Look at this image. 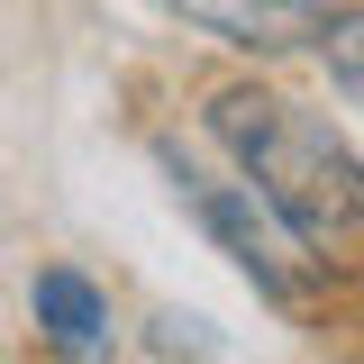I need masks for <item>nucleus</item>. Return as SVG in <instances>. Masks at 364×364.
<instances>
[{"label":"nucleus","instance_id":"f257e3e1","mask_svg":"<svg viewBox=\"0 0 364 364\" xmlns=\"http://www.w3.org/2000/svg\"><path fill=\"white\" fill-rule=\"evenodd\" d=\"M210 128H219V146L255 173L246 191H255L301 246H328V237H346V228L364 219V164L328 136V119L291 109L282 91H246V82L219 91V100H210Z\"/></svg>","mask_w":364,"mask_h":364},{"label":"nucleus","instance_id":"7ed1b4c3","mask_svg":"<svg viewBox=\"0 0 364 364\" xmlns=\"http://www.w3.org/2000/svg\"><path fill=\"white\" fill-rule=\"evenodd\" d=\"M164 9H182L237 46H301L328 28V0H164Z\"/></svg>","mask_w":364,"mask_h":364},{"label":"nucleus","instance_id":"39448f33","mask_svg":"<svg viewBox=\"0 0 364 364\" xmlns=\"http://www.w3.org/2000/svg\"><path fill=\"white\" fill-rule=\"evenodd\" d=\"M318 46H328L337 91H346V100H364V9H337V18L318 28Z\"/></svg>","mask_w":364,"mask_h":364},{"label":"nucleus","instance_id":"f03ea898","mask_svg":"<svg viewBox=\"0 0 364 364\" xmlns=\"http://www.w3.org/2000/svg\"><path fill=\"white\" fill-rule=\"evenodd\" d=\"M173 182H182V200L200 210V228L219 237L228 255H237V273L264 291V301H301L310 291V264H301V237L273 219L264 200L246 191V182H219V173H191V164H173Z\"/></svg>","mask_w":364,"mask_h":364},{"label":"nucleus","instance_id":"20e7f679","mask_svg":"<svg viewBox=\"0 0 364 364\" xmlns=\"http://www.w3.org/2000/svg\"><path fill=\"white\" fill-rule=\"evenodd\" d=\"M37 328L64 346V355H100V346H109V301L91 291L82 273L46 264V273H37Z\"/></svg>","mask_w":364,"mask_h":364}]
</instances>
